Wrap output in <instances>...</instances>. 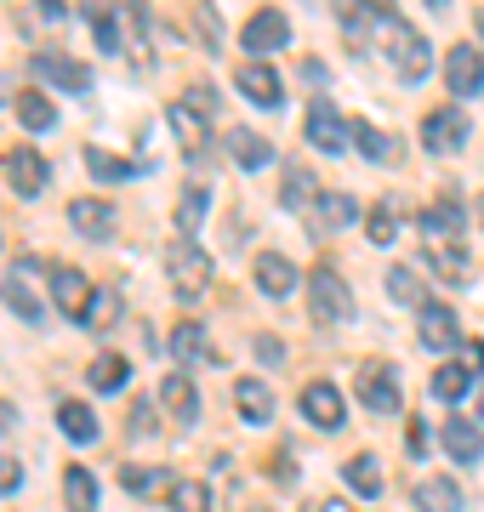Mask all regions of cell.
Segmentation results:
<instances>
[{
	"label": "cell",
	"instance_id": "cell-5",
	"mask_svg": "<svg viewBox=\"0 0 484 512\" xmlns=\"http://www.w3.org/2000/svg\"><path fill=\"white\" fill-rule=\"evenodd\" d=\"M354 393L365 410H376V416H399V404H405V393H399V370L382 365V359H365V365L354 370Z\"/></svg>",
	"mask_w": 484,
	"mask_h": 512
},
{
	"label": "cell",
	"instance_id": "cell-34",
	"mask_svg": "<svg viewBox=\"0 0 484 512\" xmlns=\"http://www.w3.org/2000/svg\"><path fill=\"white\" fill-rule=\"evenodd\" d=\"M86 376H92V387H97V393H120V387L131 382V365L120 359V353H97Z\"/></svg>",
	"mask_w": 484,
	"mask_h": 512
},
{
	"label": "cell",
	"instance_id": "cell-13",
	"mask_svg": "<svg viewBox=\"0 0 484 512\" xmlns=\"http://www.w3.org/2000/svg\"><path fill=\"white\" fill-rule=\"evenodd\" d=\"M92 279L80 274V268H52V302H57V313H63V319H86V308H92Z\"/></svg>",
	"mask_w": 484,
	"mask_h": 512
},
{
	"label": "cell",
	"instance_id": "cell-52",
	"mask_svg": "<svg viewBox=\"0 0 484 512\" xmlns=\"http://www.w3.org/2000/svg\"><path fill=\"white\" fill-rule=\"evenodd\" d=\"M479 228H484V200H479Z\"/></svg>",
	"mask_w": 484,
	"mask_h": 512
},
{
	"label": "cell",
	"instance_id": "cell-4",
	"mask_svg": "<svg viewBox=\"0 0 484 512\" xmlns=\"http://www.w3.org/2000/svg\"><path fill=\"white\" fill-rule=\"evenodd\" d=\"M308 319H314V325H342V319H354V291H348V279L336 274V268H314V274H308Z\"/></svg>",
	"mask_w": 484,
	"mask_h": 512
},
{
	"label": "cell",
	"instance_id": "cell-27",
	"mask_svg": "<svg viewBox=\"0 0 484 512\" xmlns=\"http://www.w3.org/2000/svg\"><path fill=\"white\" fill-rule=\"evenodd\" d=\"M319 194H325V188L314 183V171H308V165H285V188H280L285 211H302V217H308V205H314Z\"/></svg>",
	"mask_w": 484,
	"mask_h": 512
},
{
	"label": "cell",
	"instance_id": "cell-6",
	"mask_svg": "<svg viewBox=\"0 0 484 512\" xmlns=\"http://www.w3.org/2000/svg\"><path fill=\"white\" fill-rule=\"evenodd\" d=\"M302 137H308L319 154H342V148L354 143V120H342V109H336L331 97H314L308 114H302Z\"/></svg>",
	"mask_w": 484,
	"mask_h": 512
},
{
	"label": "cell",
	"instance_id": "cell-38",
	"mask_svg": "<svg viewBox=\"0 0 484 512\" xmlns=\"http://www.w3.org/2000/svg\"><path fill=\"white\" fill-rule=\"evenodd\" d=\"M433 399H445V404H456L467 393V387H473V376H467V365H439L433 370Z\"/></svg>",
	"mask_w": 484,
	"mask_h": 512
},
{
	"label": "cell",
	"instance_id": "cell-9",
	"mask_svg": "<svg viewBox=\"0 0 484 512\" xmlns=\"http://www.w3.org/2000/svg\"><path fill=\"white\" fill-rule=\"evenodd\" d=\"M467 137H473V126H467V114L450 103V109H433L428 120H422V143L433 148V154H462Z\"/></svg>",
	"mask_w": 484,
	"mask_h": 512
},
{
	"label": "cell",
	"instance_id": "cell-10",
	"mask_svg": "<svg viewBox=\"0 0 484 512\" xmlns=\"http://www.w3.org/2000/svg\"><path fill=\"white\" fill-rule=\"evenodd\" d=\"M416 336H422V348L450 353V348H462V319H456L445 302H428V308L416 313Z\"/></svg>",
	"mask_w": 484,
	"mask_h": 512
},
{
	"label": "cell",
	"instance_id": "cell-36",
	"mask_svg": "<svg viewBox=\"0 0 484 512\" xmlns=\"http://www.w3.org/2000/svg\"><path fill=\"white\" fill-rule=\"evenodd\" d=\"M166 501H171V512H211V490L200 478H171Z\"/></svg>",
	"mask_w": 484,
	"mask_h": 512
},
{
	"label": "cell",
	"instance_id": "cell-41",
	"mask_svg": "<svg viewBox=\"0 0 484 512\" xmlns=\"http://www.w3.org/2000/svg\"><path fill=\"white\" fill-rule=\"evenodd\" d=\"M86 165H92V177H103V183H114V177H137V171H143L137 160H114V154H103V148H86Z\"/></svg>",
	"mask_w": 484,
	"mask_h": 512
},
{
	"label": "cell",
	"instance_id": "cell-48",
	"mask_svg": "<svg viewBox=\"0 0 484 512\" xmlns=\"http://www.w3.org/2000/svg\"><path fill=\"white\" fill-rule=\"evenodd\" d=\"M12 427H18V410H12V404L0 399V439H6V433H12Z\"/></svg>",
	"mask_w": 484,
	"mask_h": 512
},
{
	"label": "cell",
	"instance_id": "cell-50",
	"mask_svg": "<svg viewBox=\"0 0 484 512\" xmlns=\"http://www.w3.org/2000/svg\"><path fill=\"white\" fill-rule=\"evenodd\" d=\"M308 512H354V507H342V501H314Z\"/></svg>",
	"mask_w": 484,
	"mask_h": 512
},
{
	"label": "cell",
	"instance_id": "cell-29",
	"mask_svg": "<svg viewBox=\"0 0 484 512\" xmlns=\"http://www.w3.org/2000/svg\"><path fill=\"white\" fill-rule=\"evenodd\" d=\"M342 484L354 495H365V501H376L382 495V467H376V456H348L342 461Z\"/></svg>",
	"mask_w": 484,
	"mask_h": 512
},
{
	"label": "cell",
	"instance_id": "cell-14",
	"mask_svg": "<svg viewBox=\"0 0 484 512\" xmlns=\"http://www.w3.org/2000/svg\"><path fill=\"white\" fill-rule=\"evenodd\" d=\"M297 404H302V416L314 421L319 433H336V427H342V416H348V404H342V393H336L331 382H308L297 393Z\"/></svg>",
	"mask_w": 484,
	"mask_h": 512
},
{
	"label": "cell",
	"instance_id": "cell-8",
	"mask_svg": "<svg viewBox=\"0 0 484 512\" xmlns=\"http://www.w3.org/2000/svg\"><path fill=\"white\" fill-rule=\"evenodd\" d=\"M240 40H245V52H257V63H268V52H285V40H291V18L274 12V6H262L257 18H245Z\"/></svg>",
	"mask_w": 484,
	"mask_h": 512
},
{
	"label": "cell",
	"instance_id": "cell-37",
	"mask_svg": "<svg viewBox=\"0 0 484 512\" xmlns=\"http://www.w3.org/2000/svg\"><path fill=\"white\" fill-rule=\"evenodd\" d=\"M18 120H23L29 131H52V126H57L52 97H46V92H23V97H18Z\"/></svg>",
	"mask_w": 484,
	"mask_h": 512
},
{
	"label": "cell",
	"instance_id": "cell-28",
	"mask_svg": "<svg viewBox=\"0 0 484 512\" xmlns=\"http://www.w3.org/2000/svg\"><path fill=\"white\" fill-rule=\"evenodd\" d=\"M205 211H211V188H205V183H188L183 200H177V234L194 239V234H200V222H205Z\"/></svg>",
	"mask_w": 484,
	"mask_h": 512
},
{
	"label": "cell",
	"instance_id": "cell-46",
	"mask_svg": "<svg viewBox=\"0 0 484 512\" xmlns=\"http://www.w3.org/2000/svg\"><path fill=\"white\" fill-rule=\"evenodd\" d=\"M462 365H467V376H479L484 370V342H462Z\"/></svg>",
	"mask_w": 484,
	"mask_h": 512
},
{
	"label": "cell",
	"instance_id": "cell-16",
	"mask_svg": "<svg viewBox=\"0 0 484 512\" xmlns=\"http://www.w3.org/2000/svg\"><path fill=\"white\" fill-rule=\"evenodd\" d=\"M35 80L63 86V92H92V69L75 63V57H63V52H35Z\"/></svg>",
	"mask_w": 484,
	"mask_h": 512
},
{
	"label": "cell",
	"instance_id": "cell-23",
	"mask_svg": "<svg viewBox=\"0 0 484 512\" xmlns=\"http://www.w3.org/2000/svg\"><path fill=\"white\" fill-rule=\"evenodd\" d=\"M416 507H422V512H462L467 495H462V484H456V478L433 473V478H422V484H416Z\"/></svg>",
	"mask_w": 484,
	"mask_h": 512
},
{
	"label": "cell",
	"instance_id": "cell-25",
	"mask_svg": "<svg viewBox=\"0 0 484 512\" xmlns=\"http://www.w3.org/2000/svg\"><path fill=\"white\" fill-rule=\"evenodd\" d=\"M228 154H234V165H240V171H262V165L274 160V143H268V137H257L251 126H234V131H228Z\"/></svg>",
	"mask_w": 484,
	"mask_h": 512
},
{
	"label": "cell",
	"instance_id": "cell-47",
	"mask_svg": "<svg viewBox=\"0 0 484 512\" xmlns=\"http://www.w3.org/2000/svg\"><path fill=\"white\" fill-rule=\"evenodd\" d=\"M410 450H416V456L428 450V427H422V421H410Z\"/></svg>",
	"mask_w": 484,
	"mask_h": 512
},
{
	"label": "cell",
	"instance_id": "cell-22",
	"mask_svg": "<svg viewBox=\"0 0 484 512\" xmlns=\"http://www.w3.org/2000/svg\"><path fill=\"white\" fill-rule=\"evenodd\" d=\"M69 228L86 239H109L114 234V205L109 200H69Z\"/></svg>",
	"mask_w": 484,
	"mask_h": 512
},
{
	"label": "cell",
	"instance_id": "cell-12",
	"mask_svg": "<svg viewBox=\"0 0 484 512\" xmlns=\"http://www.w3.org/2000/svg\"><path fill=\"white\" fill-rule=\"evenodd\" d=\"M6 183H12V194L35 200V194H46V183H52V165L40 160L35 148H12V154H6Z\"/></svg>",
	"mask_w": 484,
	"mask_h": 512
},
{
	"label": "cell",
	"instance_id": "cell-54",
	"mask_svg": "<svg viewBox=\"0 0 484 512\" xmlns=\"http://www.w3.org/2000/svg\"><path fill=\"white\" fill-rule=\"evenodd\" d=\"M479 416H484V399H479Z\"/></svg>",
	"mask_w": 484,
	"mask_h": 512
},
{
	"label": "cell",
	"instance_id": "cell-30",
	"mask_svg": "<svg viewBox=\"0 0 484 512\" xmlns=\"http://www.w3.org/2000/svg\"><path fill=\"white\" fill-rule=\"evenodd\" d=\"M57 427H63L75 444H97V433H103V427H97V416H92L80 399H63V404H57Z\"/></svg>",
	"mask_w": 484,
	"mask_h": 512
},
{
	"label": "cell",
	"instance_id": "cell-24",
	"mask_svg": "<svg viewBox=\"0 0 484 512\" xmlns=\"http://www.w3.org/2000/svg\"><path fill=\"white\" fill-rule=\"evenodd\" d=\"M428 268L445 279V285H473L467 251H462V245H450V239H428Z\"/></svg>",
	"mask_w": 484,
	"mask_h": 512
},
{
	"label": "cell",
	"instance_id": "cell-40",
	"mask_svg": "<svg viewBox=\"0 0 484 512\" xmlns=\"http://www.w3.org/2000/svg\"><path fill=\"white\" fill-rule=\"evenodd\" d=\"M354 143H359L365 160H393V137L388 131H376L371 120H354Z\"/></svg>",
	"mask_w": 484,
	"mask_h": 512
},
{
	"label": "cell",
	"instance_id": "cell-18",
	"mask_svg": "<svg viewBox=\"0 0 484 512\" xmlns=\"http://www.w3.org/2000/svg\"><path fill=\"white\" fill-rule=\"evenodd\" d=\"M359 217V205L342 194V188H325L314 205H308V228L314 234H336V228H348V222Z\"/></svg>",
	"mask_w": 484,
	"mask_h": 512
},
{
	"label": "cell",
	"instance_id": "cell-20",
	"mask_svg": "<svg viewBox=\"0 0 484 512\" xmlns=\"http://www.w3.org/2000/svg\"><path fill=\"white\" fill-rule=\"evenodd\" d=\"M251 274H257V291L262 296H291V291H297V279H302L297 262H291V256H280V251H262Z\"/></svg>",
	"mask_w": 484,
	"mask_h": 512
},
{
	"label": "cell",
	"instance_id": "cell-51",
	"mask_svg": "<svg viewBox=\"0 0 484 512\" xmlns=\"http://www.w3.org/2000/svg\"><path fill=\"white\" fill-rule=\"evenodd\" d=\"M473 29H479V40H484V12H473Z\"/></svg>",
	"mask_w": 484,
	"mask_h": 512
},
{
	"label": "cell",
	"instance_id": "cell-32",
	"mask_svg": "<svg viewBox=\"0 0 484 512\" xmlns=\"http://www.w3.org/2000/svg\"><path fill=\"white\" fill-rule=\"evenodd\" d=\"M0 296H6V302H12V308H18V319L23 325H46V302H40L35 291H29V285H23V279H0Z\"/></svg>",
	"mask_w": 484,
	"mask_h": 512
},
{
	"label": "cell",
	"instance_id": "cell-3",
	"mask_svg": "<svg viewBox=\"0 0 484 512\" xmlns=\"http://www.w3.org/2000/svg\"><path fill=\"white\" fill-rule=\"evenodd\" d=\"M166 120H171V137L183 143V154H200L211 143V92L205 86H188V97L171 103Z\"/></svg>",
	"mask_w": 484,
	"mask_h": 512
},
{
	"label": "cell",
	"instance_id": "cell-17",
	"mask_svg": "<svg viewBox=\"0 0 484 512\" xmlns=\"http://www.w3.org/2000/svg\"><path fill=\"white\" fill-rule=\"evenodd\" d=\"M160 404H166V416L177 421V427H194V421H200V393H194V382H188V370H166Z\"/></svg>",
	"mask_w": 484,
	"mask_h": 512
},
{
	"label": "cell",
	"instance_id": "cell-45",
	"mask_svg": "<svg viewBox=\"0 0 484 512\" xmlns=\"http://www.w3.org/2000/svg\"><path fill=\"white\" fill-rule=\"evenodd\" d=\"M194 23L205 29V40H211V46L223 40V18H211V6H194Z\"/></svg>",
	"mask_w": 484,
	"mask_h": 512
},
{
	"label": "cell",
	"instance_id": "cell-2",
	"mask_svg": "<svg viewBox=\"0 0 484 512\" xmlns=\"http://www.w3.org/2000/svg\"><path fill=\"white\" fill-rule=\"evenodd\" d=\"M166 279H171V296H177V302H200V296L211 291V256H205L194 239H171Z\"/></svg>",
	"mask_w": 484,
	"mask_h": 512
},
{
	"label": "cell",
	"instance_id": "cell-26",
	"mask_svg": "<svg viewBox=\"0 0 484 512\" xmlns=\"http://www.w3.org/2000/svg\"><path fill=\"white\" fill-rule=\"evenodd\" d=\"M445 450H450V461H479L484 456V433L467 416H445Z\"/></svg>",
	"mask_w": 484,
	"mask_h": 512
},
{
	"label": "cell",
	"instance_id": "cell-35",
	"mask_svg": "<svg viewBox=\"0 0 484 512\" xmlns=\"http://www.w3.org/2000/svg\"><path fill=\"white\" fill-rule=\"evenodd\" d=\"M63 501H69V512H97V478L86 467H69L63 473Z\"/></svg>",
	"mask_w": 484,
	"mask_h": 512
},
{
	"label": "cell",
	"instance_id": "cell-15",
	"mask_svg": "<svg viewBox=\"0 0 484 512\" xmlns=\"http://www.w3.org/2000/svg\"><path fill=\"white\" fill-rule=\"evenodd\" d=\"M234 86H240L257 109H280V103H285V86H280V74H274V63H257V57H251V63H240Z\"/></svg>",
	"mask_w": 484,
	"mask_h": 512
},
{
	"label": "cell",
	"instance_id": "cell-39",
	"mask_svg": "<svg viewBox=\"0 0 484 512\" xmlns=\"http://www.w3.org/2000/svg\"><path fill=\"white\" fill-rule=\"evenodd\" d=\"M365 239H371V245H393V239H399V205L393 200L376 205L371 217H365Z\"/></svg>",
	"mask_w": 484,
	"mask_h": 512
},
{
	"label": "cell",
	"instance_id": "cell-7",
	"mask_svg": "<svg viewBox=\"0 0 484 512\" xmlns=\"http://www.w3.org/2000/svg\"><path fill=\"white\" fill-rule=\"evenodd\" d=\"M171 359L188 370H211V365H223V353H217V342L205 336L200 319H177L171 325Z\"/></svg>",
	"mask_w": 484,
	"mask_h": 512
},
{
	"label": "cell",
	"instance_id": "cell-49",
	"mask_svg": "<svg viewBox=\"0 0 484 512\" xmlns=\"http://www.w3.org/2000/svg\"><path fill=\"white\" fill-rule=\"evenodd\" d=\"M257 359H280V342L274 336H257Z\"/></svg>",
	"mask_w": 484,
	"mask_h": 512
},
{
	"label": "cell",
	"instance_id": "cell-31",
	"mask_svg": "<svg viewBox=\"0 0 484 512\" xmlns=\"http://www.w3.org/2000/svg\"><path fill=\"white\" fill-rule=\"evenodd\" d=\"M120 308H126L120 291H114V285H97L92 308H86V319H80V330H114V325H120Z\"/></svg>",
	"mask_w": 484,
	"mask_h": 512
},
{
	"label": "cell",
	"instance_id": "cell-21",
	"mask_svg": "<svg viewBox=\"0 0 484 512\" xmlns=\"http://www.w3.org/2000/svg\"><path fill=\"white\" fill-rule=\"evenodd\" d=\"M422 239H450V245H462V200H456V194H439V200L422 211Z\"/></svg>",
	"mask_w": 484,
	"mask_h": 512
},
{
	"label": "cell",
	"instance_id": "cell-1",
	"mask_svg": "<svg viewBox=\"0 0 484 512\" xmlns=\"http://www.w3.org/2000/svg\"><path fill=\"white\" fill-rule=\"evenodd\" d=\"M376 35H382V46H388V63L399 69V80H428L433 74V52H428V40L416 35L405 18H393L388 6H376Z\"/></svg>",
	"mask_w": 484,
	"mask_h": 512
},
{
	"label": "cell",
	"instance_id": "cell-33",
	"mask_svg": "<svg viewBox=\"0 0 484 512\" xmlns=\"http://www.w3.org/2000/svg\"><path fill=\"white\" fill-rule=\"evenodd\" d=\"M382 279H388V296H393V302H405V308H416V313H422V308L433 302L428 285H422V279L410 274V268H388Z\"/></svg>",
	"mask_w": 484,
	"mask_h": 512
},
{
	"label": "cell",
	"instance_id": "cell-43",
	"mask_svg": "<svg viewBox=\"0 0 484 512\" xmlns=\"http://www.w3.org/2000/svg\"><path fill=\"white\" fill-rule=\"evenodd\" d=\"M126 433H131V439H149V433H154V404L149 399L131 404V427H126Z\"/></svg>",
	"mask_w": 484,
	"mask_h": 512
},
{
	"label": "cell",
	"instance_id": "cell-42",
	"mask_svg": "<svg viewBox=\"0 0 484 512\" xmlns=\"http://www.w3.org/2000/svg\"><path fill=\"white\" fill-rule=\"evenodd\" d=\"M120 484H126V490H154V484H166V473H149V467H126V461H120ZM171 490V484H166Z\"/></svg>",
	"mask_w": 484,
	"mask_h": 512
},
{
	"label": "cell",
	"instance_id": "cell-44",
	"mask_svg": "<svg viewBox=\"0 0 484 512\" xmlns=\"http://www.w3.org/2000/svg\"><path fill=\"white\" fill-rule=\"evenodd\" d=\"M23 484V461L18 456H0V495H12Z\"/></svg>",
	"mask_w": 484,
	"mask_h": 512
},
{
	"label": "cell",
	"instance_id": "cell-11",
	"mask_svg": "<svg viewBox=\"0 0 484 512\" xmlns=\"http://www.w3.org/2000/svg\"><path fill=\"white\" fill-rule=\"evenodd\" d=\"M445 80H450V97H479L484 92V52L479 46H450Z\"/></svg>",
	"mask_w": 484,
	"mask_h": 512
},
{
	"label": "cell",
	"instance_id": "cell-53",
	"mask_svg": "<svg viewBox=\"0 0 484 512\" xmlns=\"http://www.w3.org/2000/svg\"><path fill=\"white\" fill-rule=\"evenodd\" d=\"M251 512H268V507H251Z\"/></svg>",
	"mask_w": 484,
	"mask_h": 512
},
{
	"label": "cell",
	"instance_id": "cell-19",
	"mask_svg": "<svg viewBox=\"0 0 484 512\" xmlns=\"http://www.w3.org/2000/svg\"><path fill=\"white\" fill-rule=\"evenodd\" d=\"M234 404H240V421H251V427L274 421V387L262 382V376H240L234 382Z\"/></svg>",
	"mask_w": 484,
	"mask_h": 512
}]
</instances>
